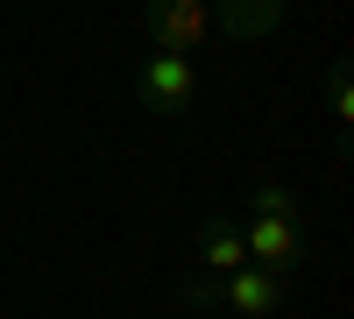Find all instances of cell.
<instances>
[{"label":"cell","mask_w":354,"mask_h":319,"mask_svg":"<svg viewBox=\"0 0 354 319\" xmlns=\"http://www.w3.org/2000/svg\"><path fill=\"white\" fill-rule=\"evenodd\" d=\"M135 93H142V107H156L163 121H177V113L198 100V64L177 57V50H149L142 71H135Z\"/></svg>","instance_id":"cell-1"},{"label":"cell","mask_w":354,"mask_h":319,"mask_svg":"<svg viewBox=\"0 0 354 319\" xmlns=\"http://www.w3.org/2000/svg\"><path fill=\"white\" fill-rule=\"evenodd\" d=\"M241 248H248V263H262V270L290 277V270H305V220H270V213H248V220H241Z\"/></svg>","instance_id":"cell-2"},{"label":"cell","mask_w":354,"mask_h":319,"mask_svg":"<svg viewBox=\"0 0 354 319\" xmlns=\"http://www.w3.org/2000/svg\"><path fill=\"white\" fill-rule=\"evenodd\" d=\"M205 28H213V8H205V0H149V8H142V36L156 50H177V57H192L205 43Z\"/></svg>","instance_id":"cell-3"},{"label":"cell","mask_w":354,"mask_h":319,"mask_svg":"<svg viewBox=\"0 0 354 319\" xmlns=\"http://www.w3.org/2000/svg\"><path fill=\"white\" fill-rule=\"evenodd\" d=\"M283 291H290V277L262 270V263H241V270L220 277V305H227L234 319H270V312L283 305Z\"/></svg>","instance_id":"cell-4"},{"label":"cell","mask_w":354,"mask_h":319,"mask_svg":"<svg viewBox=\"0 0 354 319\" xmlns=\"http://www.w3.org/2000/svg\"><path fill=\"white\" fill-rule=\"evenodd\" d=\"M241 263H248V248H241V220L205 213V220H198V270H205V277H227V270H241Z\"/></svg>","instance_id":"cell-5"},{"label":"cell","mask_w":354,"mask_h":319,"mask_svg":"<svg viewBox=\"0 0 354 319\" xmlns=\"http://www.w3.org/2000/svg\"><path fill=\"white\" fill-rule=\"evenodd\" d=\"M205 8H213V21L227 28L234 43H262L283 21V0H205Z\"/></svg>","instance_id":"cell-6"},{"label":"cell","mask_w":354,"mask_h":319,"mask_svg":"<svg viewBox=\"0 0 354 319\" xmlns=\"http://www.w3.org/2000/svg\"><path fill=\"white\" fill-rule=\"evenodd\" d=\"M248 213H270V220H305L298 192H290V185H277V178H262V185L248 192Z\"/></svg>","instance_id":"cell-7"},{"label":"cell","mask_w":354,"mask_h":319,"mask_svg":"<svg viewBox=\"0 0 354 319\" xmlns=\"http://www.w3.org/2000/svg\"><path fill=\"white\" fill-rule=\"evenodd\" d=\"M326 107H333L340 128L354 121V64H347V57H333V64H326Z\"/></svg>","instance_id":"cell-8"},{"label":"cell","mask_w":354,"mask_h":319,"mask_svg":"<svg viewBox=\"0 0 354 319\" xmlns=\"http://www.w3.org/2000/svg\"><path fill=\"white\" fill-rule=\"evenodd\" d=\"M177 305H185V312H213L220 305V277H185V284H177Z\"/></svg>","instance_id":"cell-9"}]
</instances>
